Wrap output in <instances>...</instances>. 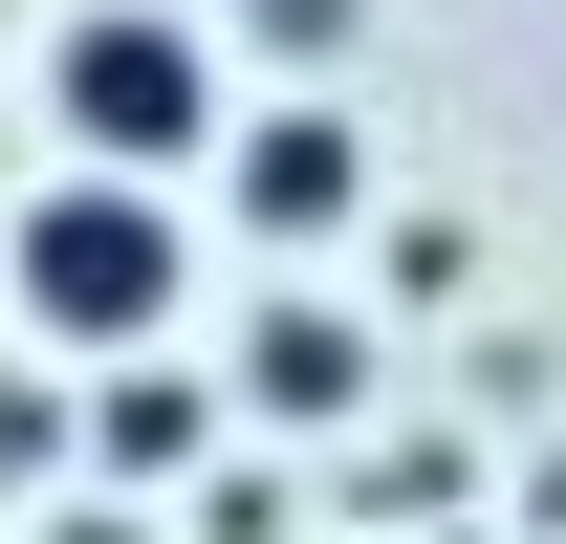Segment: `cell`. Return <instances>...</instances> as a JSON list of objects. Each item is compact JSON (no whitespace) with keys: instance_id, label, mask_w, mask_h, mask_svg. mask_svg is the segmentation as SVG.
<instances>
[{"instance_id":"obj_5","label":"cell","mask_w":566,"mask_h":544,"mask_svg":"<svg viewBox=\"0 0 566 544\" xmlns=\"http://www.w3.org/2000/svg\"><path fill=\"white\" fill-rule=\"evenodd\" d=\"M197 436H218L197 370H153V348H109V370H87V458H109V479H197Z\"/></svg>"},{"instance_id":"obj_3","label":"cell","mask_w":566,"mask_h":544,"mask_svg":"<svg viewBox=\"0 0 566 544\" xmlns=\"http://www.w3.org/2000/svg\"><path fill=\"white\" fill-rule=\"evenodd\" d=\"M218 197H240V240L305 262V240L370 218V132H349V109H262V132H218Z\"/></svg>"},{"instance_id":"obj_2","label":"cell","mask_w":566,"mask_h":544,"mask_svg":"<svg viewBox=\"0 0 566 544\" xmlns=\"http://www.w3.org/2000/svg\"><path fill=\"white\" fill-rule=\"evenodd\" d=\"M44 132H66L87 175H197V153H218V22L87 0L66 44H44Z\"/></svg>"},{"instance_id":"obj_7","label":"cell","mask_w":566,"mask_h":544,"mask_svg":"<svg viewBox=\"0 0 566 544\" xmlns=\"http://www.w3.org/2000/svg\"><path fill=\"white\" fill-rule=\"evenodd\" d=\"M66 544H153V523H109V501H87V523H66Z\"/></svg>"},{"instance_id":"obj_4","label":"cell","mask_w":566,"mask_h":544,"mask_svg":"<svg viewBox=\"0 0 566 544\" xmlns=\"http://www.w3.org/2000/svg\"><path fill=\"white\" fill-rule=\"evenodd\" d=\"M240 393H262L283 436H327V414H370V393H392V348H370V327H327V305H283V327L240 348Z\"/></svg>"},{"instance_id":"obj_1","label":"cell","mask_w":566,"mask_h":544,"mask_svg":"<svg viewBox=\"0 0 566 544\" xmlns=\"http://www.w3.org/2000/svg\"><path fill=\"white\" fill-rule=\"evenodd\" d=\"M0 305L44 348H153L175 305H197V218H175V175H87L66 153V197H22V240H0Z\"/></svg>"},{"instance_id":"obj_6","label":"cell","mask_w":566,"mask_h":544,"mask_svg":"<svg viewBox=\"0 0 566 544\" xmlns=\"http://www.w3.org/2000/svg\"><path fill=\"white\" fill-rule=\"evenodd\" d=\"M218 44H240V66H283V87H327L370 44V0H218Z\"/></svg>"}]
</instances>
